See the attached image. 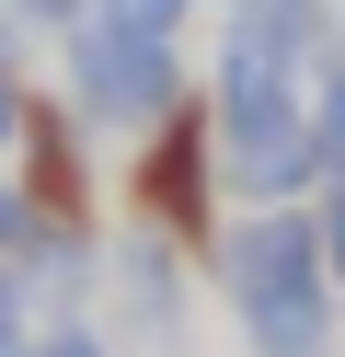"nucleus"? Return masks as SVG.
Here are the masks:
<instances>
[{"label": "nucleus", "mask_w": 345, "mask_h": 357, "mask_svg": "<svg viewBox=\"0 0 345 357\" xmlns=\"http://www.w3.org/2000/svg\"><path fill=\"white\" fill-rule=\"evenodd\" d=\"M0 357H23V277L0 265Z\"/></svg>", "instance_id": "obj_1"}, {"label": "nucleus", "mask_w": 345, "mask_h": 357, "mask_svg": "<svg viewBox=\"0 0 345 357\" xmlns=\"http://www.w3.org/2000/svg\"><path fill=\"white\" fill-rule=\"evenodd\" d=\"M23 357H104L92 334H23Z\"/></svg>", "instance_id": "obj_2"}]
</instances>
